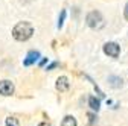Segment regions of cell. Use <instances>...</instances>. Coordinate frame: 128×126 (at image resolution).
<instances>
[{"mask_svg": "<svg viewBox=\"0 0 128 126\" xmlns=\"http://www.w3.org/2000/svg\"><path fill=\"white\" fill-rule=\"evenodd\" d=\"M32 34H34V27L28 21H20L12 29V37L17 41H26L32 37Z\"/></svg>", "mask_w": 128, "mask_h": 126, "instance_id": "cell-1", "label": "cell"}, {"mask_svg": "<svg viewBox=\"0 0 128 126\" xmlns=\"http://www.w3.org/2000/svg\"><path fill=\"white\" fill-rule=\"evenodd\" d=\"M86 21L92 29H101L104 26V18L99 11H90L86 17Z\"/></svg>", "mask_w": 128, "mask_h": 126, "instance_id": "cell-2", "label": "cell"}, {"mask_svg": "<svg viewBox=\"0 0 128 126\" xmlns=\"http://www.w3.org/2000/svg\"><path fill=\"white\" fill-rule=\"evenodd\" d=\"M104 53L111 56V58H118L120 53V47L118 43H105L104 44Z\"/></svg>", "mask_w": 128, "mask_h": 126, "instance_id": "cell-3", "label": "cell"}, {"mask_svg": "<svg viewBox=\"0 0 128 126\" xmlns=\"http://www.w3.org/2000/svg\"><path fill=\"white\" fill-rule=\"evenodd\" d=\"M14 93V84L11 81H2L0 82V94L2 96H11Z\"/></svg>", "mask_w": 128, "mask_h": 126, "instance_id": "cell-4", "label": "cell"}, {"mask_svg": "<svg viewBox=\"0 0 128 126\" xmlns=\"http://www.w3.org/2000/svg\"><path fill=\"white\" fill-rule=\"evenodd\" d=\"M69 87H70V84H69V79L66 76L58 77V81H56V90L58 91H67Z\"/></svg>", "mask_w": 128, "mask_h": 126, "instance_id": "cell-5", "label": "cell"}, {"mask_svg": "<svg viewBox=\"0 0 128 126\" xmlns=\"http://www.w3.org/2000/svg\"><path fill=\"white\" fill-rule=\"evenodd\" d=\"M38 58H40V53H38V52H35V50H30V52L28 53L26 59H24V65H32V64H34V62H35Z\"/></svg>", "mask_w": 128, "mask_h": 126, "instance_id": "cell-6", "label": "cell"}, {"mask_svg": "<svg viewBox=\"0 0 128 126\" xmlns=\"http://www.w3.org/2000/svg\"><path fill=\"white\" fill-rule=\"evenodd\" d=\"M108 84L113 87V88H120L124 85L122 79H120V77H118V76H110L108 77Z\"/></svg>", "mask_w": 128, "mask_h": 126, "instance_id": "cell-7", "label": "cell"}, {"mask_svg": "<svg viewBox=\"0 0 128 126\" xmlns=\"http://www.w3.org/2000/svg\"><path fill=\"white\" fill-rule=\"evenodd\" d=\"M61 126H76V119L72 116H66L61 123Z\"/></svg>", "mask_w": 128, "mask_h": 126, "instance_id": "cell-8", "label": "cell"}, {"mask_svg": "<svg viewBox=\"0 0 128 126\" xmlns=\"http://www.w3.org/2000/svg\"><path fill=\"white\" fill-rule=\"evenodd\" d=\"M88 105H90V108H92V109H94V111H98L101 103H99V100L96 99V97H93V96H92V97L88 99Z\"/></svg>", "mask_w": 128, "mask_h": 126, "instance_id": "cell-9", "label": "cell"}, {"mask_svg": "<svg viewBox=\"0 0 128 126\" xmlns=\"http://www.w3.org/2000/svg\"><path fill=\"white\" fill-rule=\"evenodd\" d=\"M6 126H18V120L14 117H8L6 119Z\"/></svg>", "mask_w": 128, "mask_h": 126, "instance_id": "cell-10", "label": "cell"}, {"mask_svg": "<svg viewBox=\"0 0 128 126\" xmlns=\"http://www.w3.org/2000/svg\"><path fill=\"white\" fill-rule=\"evenodd\" d=\"M64 17H66V11H61V17H60V21H58V27H61V26H62Z\"/></svg>", "mask_w": 128, "mask_h": 126, "instance_id": "cell-11", "label": "cell"}, {"mask_svg": "<svg viewBox=\"0 0 128 126\" xmlns=\"http://www.w3.org/2000/svg\"><path fill=\"white\" fill-rule=\"evenodd\" d=\"M125 18L128 20V3H126V6H125Z\"/></svg>", "mask_w": 128, "mask_h": 126, "instance_id": "cell-12", "label": "cell"}, {"mask_svg": "<svg viewBox=\"0 0 128 126\" xmlns=\"http://www.w3.org/2000/svg\"><path fill=\"white\" fill-rule=\"evenodd\" d=\"M22 3H29V2H32V0H20Z\"/></svg>", "mask_w": 128, "mask_h": 126, "instance_id": "cell-13", "label": "cell"}, {"mask_svg": "<svg viewBox=\"0 0 128 126\" xmlns=\"http://www.w3.org/2000/svg\"><path fill=\"white\" fill-rule=\"evenodd\" d=\"M40 126H50V125H47V123H41Z\"/></svg>", "mask_w": 128, "mask_h": 126, "instance_id": "cell-14", "label": "cell"}]
</instances>
